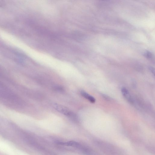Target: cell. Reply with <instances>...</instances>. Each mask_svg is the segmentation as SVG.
<instances>
[{"mask_svg":"<svg viewBox=\"0 0 155 155\" xmlns=\"http://www.w3.org/2000/svg\"><path fill=\"white\" fill-rule=\"evenodd\" d=\"M53 106L57 110L65 115L70 117H72L74 116L73 112L64 106L58 104H54Z\"/></svg>","mask_w":155,"mask_h":155,"instance_id":"1","label":"cell"},{"mask_svg":"<svg viewBox=\"0 0 155 155\" xmlns=\"http://www.w3.org/2000/svg\"><path fill=\"white\" fill-rule=\"evenodd\" d=\"M122 94L124 97L129 102L132 103V99L130 95L128 90L125 87H123L121 89Z\"/></svg>","mask_w":155,"mask_h":155,"instance_id":"2","label":"cell"},{"mask_svg":"<svg viewBox=\"0 0 155 155\" xmlns=\"http://www.w3.org/2000/svg\"><path fill=\"white\" fill-rule=\"evenodd\" d=\"M81 94L82 96L88 100L91 103H94L96 100L95 98L92 96L84 91H81Z\"/></svg>","mask_w":155,"mask_h":155,"instance_id":"3","label":"cell"},{"mask_svg":"<svg viewBox=\"0 0 155 155\" xmlns=\"http://www.w3.org/2000/svg\"><path fill=\"white\" fill-rule=\"evenodd\" d=\"M143 55L147 58L151 59L153 57V54L151 53L149 51H145L143 54Z\"/></svg>","mask_w":155,"mask_h":155,"instance_id":"4","label":"cell"},{"mask_svg":"<svg viewBox=\"0 0 155 155\" xmlns=\"http://www.w3.org/2000/svg\"><path fill=\"white\" fill-rule=\"evenodd\" d=\"M149 70L153 74H154V69L152 67H150L149 68Z\"/></svg>","mask_w":155,"mask_h":155,"instance_id":"5","label":"cell"}]
</instances>
